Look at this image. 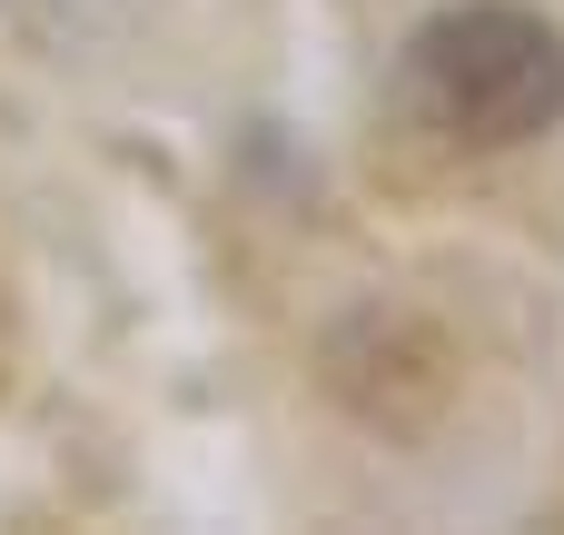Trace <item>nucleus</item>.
<instances>
[{
	"mask_svg": "<svg viewBox=\"0 0 564 535\" xmlns=\"http://www.w3.org/2000/svg\"><path fill=\"white\" fill-rule=\"evenodd\" d=\"M406 109L446 149H525L564 129V30L516 0H456L406 40Z\"/></svg>",
	"mask_w": 564,
	"mask_h": 535,
	"instance_id": "nucleus-1",
	"label": "nucleus"
}]
</instances>
